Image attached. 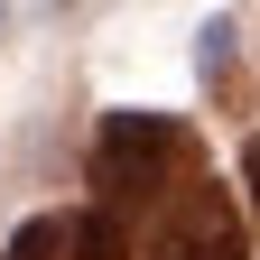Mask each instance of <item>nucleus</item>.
I'll list each match as a JSON object with an SVG mask.
<instances>
[{
  "label": "nucleus",
  "mask_w": 260,
  "mask_h": 260,
  "mask_svg": "<svg viewBox=\"0 0 260 260\" xmlns=\"http://www.w3.org/2000/svg\"><path fill=\"white\" fill-rule=\"evenodd\" d=\"M149 260H251V233H242L233 195H223L205 168L149 214Z\"/></svg>",
  "instance_id": "f03ea898"
},
{
  "label": "nucleus",
  "mask_w": 260,
  "mask_h": 260,
  "mask_svg": "<svg viewBox=\"0 0 260 260\" xmlns=\"http://www.w3.org/2000/svg\"><path fill=\"white\" fill-rule=\"evenodd\" d=\"M0 260H130L121 242V214H38V223H19V242L0 251Z\"/></svg>",
  "instance_id": "7ed1b4c3"
},
{
  "label": "nucleus",
  "mask_w": 260,
  "mask_h": 260,
  "mask_svg": "<svg viewBox=\"0 0 260 260\" xmlns=\"http://www.w3.org/2000/svg\"><path fill=\"white\" fill-rule=\"evenodd\" d=\"M242 177H251V195H260V140H251V158H242Z\"/></svg>",
  "instance_id": "20e7f679"
},
{
  "label": "nucleus",
  "mask_w": 260,
  "mask_h": 260,
  "mask_svg": "<svg viewBox=\"0 0 260 260\" xmlns=\"http://www.w3.org/2000/svg\"><path fill=\"white\" fill-rule=\"evenodd\" d=\"M205 168V149H195V130L168 121V112H112L93 130V186H103V214H158L168 195Z\"/></svg>",
  "instance_id": "f257e3e1"
}]
</instances>
